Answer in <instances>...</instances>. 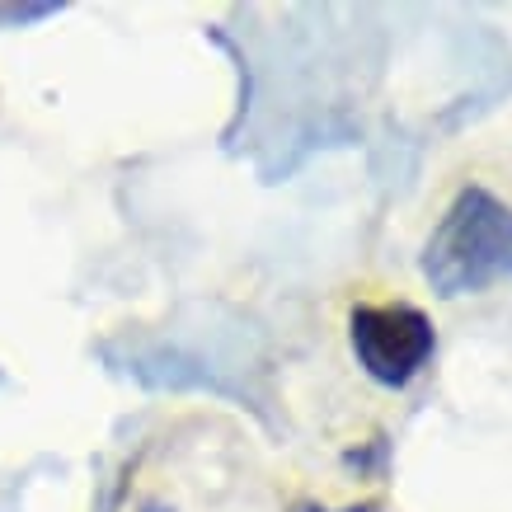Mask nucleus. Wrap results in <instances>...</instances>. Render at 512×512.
<instances>
[{
  "label": "nucleus",
  "mask_w": 512,
  "mask_h": 512,
  "mask_svg": "<svg viewBox=\"0 0 512 512\" xmlns=\"http://www.w3.org/2000/svg\"><path fill=\"white\" fill-rule=\"evenodd\" d=\"M423 278L437 296H475L512 278V207L489 188L456 193L423 245Z\"/></svg>",
  "instance_id": "f257e3e1"
},
{
  "label": "nucleus",
  "mask_w": 512,
  "mask_h": 512,
  "mask_svg": "<svg viewBox=\"0 0 512 512\" xmlns=\"http://www.w3.org/2000/svg\"><path fill=\"white\" fill-rule=\"evenodd\" d=\"M348 339L362 362V372L381 386L400 390L428 367L437 348V329L419 306H357L348 320Z\"/></svg>",
  "instance_id": "f03ea898"
},
{
  "label": "nucleus",
  "mask_w": 512,
  "mask_h": 512,
  "mask_svg": "<svg viewBox=\"0 0 512 512\" xmlns=\"http://www.w3.org/2000/svg\"><path fill=\"white\" fill-rule=\"evenodd\" d=\"M296 512H329V508H315V503H301ZM343 512H381V503H357V508H343Z\"/></svg>",
  "instance_id": "7ed1b4c3"
}]
</instances>
